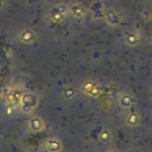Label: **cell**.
Returning a JSON list of instances; mask_svg holds the SVG:
<instances>
[{"label":"cell","instance_id":"cell-11","mask_svg":"<svg viewBox=\"0 0 152 152\" xmlns=\"http://www.w3.org/2000/svg\"><path fill=\"white\" fill-rule=\"evenodd\" d=\"M99 140L105 144H109L112 141V132L107 129H104L99 134Z\"/></svg>","mask_w":152,"mask_h":152},{"label":"cell","instance_id":"cell-12","mask_svg":"<svg viewBox=\"0 0 152 152\" xmlns=\"http://www.w3.org/2000/svg\"><path fill=\"white\" fill-rule=\"evenodd\" d=\"M29 124H30V127L33 131H39L43 127V123H42V121L39 117H33V118H31L30 120Z\"/></svg>","mask_w":152,"mask_h":152},{"label":"cell","instance_id":"cell-16","mask_svg":"<svg viewBox=\"0 0 152 152\" xmlns=\"http://www.w3.org/2000/svg\"><path fill=\"white\" fill-rule=\"evenodd\" d=\"M107 152H116V151H115V150H108Z\"/></svg>","mask_w":152,"mask_h":152},{"label":"cell","instance_id":"cell-1","mask_svg":"<svg viewBox=\"0 0 152 152\" xmlns=\"http://www.w3.org/2000/svg\"><path fill=\"white\" fill-rule=\"evenodd\" d=\"M20 103H21V109L23 113H31L38 106L39 98L33 92H26L22 95Z\"/></svg>","mask_w":152,"mask_h":152},{"label":"cell","instance_id":"cell-14","mask_svg":"<svg viewBox=\"0 0 152 152\" xmlns=\"http://www.w3.org/2000/svg\"><path fill=\"white\" fill-rule=\"evenodd\" d=\"M74 94H75V91L72 87L69 86V87H65L64 89V96L66 99H70V98L73 97Z\"/></svg>","mask_w":152,"mask_h":152},{"label":"cell","instance_id":"cell-13","mask_svg":"<svg viewBox=\"0 0 152 152\" xmlns=\"http://www.w3.org/2000/svg\"><path fill=\"white\" fill-rule=\"evenodd\" d=\"M47 148L50 151H57L61 149V145L56 140H49V141L47 144Z\"/></svg>","mask_w":152,"mask_h":152},{"label":"cell","instance_id":"cell-5","mask_svg":"<svg viewBox=\"0 0 152 152\" xmlns=\"http://www.w3.org/2000/svg\"><path fill=\"white\" fill-rule=\"evenodd\" d=\"M104 18L106 22L111 26H116L120 23V16L114 10H106Z\"/></svg>","mask_w":152,"mask_h":152},{"label":"cell","instance_id":"cell-6","mask_svg":"<svg viewBox=\"0 0 152 152\" xmlns=\"http://www.w3.org/2000/svg\"><path fill=\"white\" fill-rule=\"evenodd\" d=\"M19 39L23 44H32L36 40V34L31 30H24L20 33Z\"/></svg>","mask_w":152,"mask_h":152},{"label":"cell","instance_id":"cell-4","mask_svg":"<svg viewBox=\"0 0 152 152\" xmlns=\"http://www.w3.org/2000/svg\"><path fill=\"white\" fill-rule=\"evenodd\" d=\"M70 13L72 14V15L74 17V18H77V19H82L83 18L85 15H86V8L85 7L81 4V3H74L72 4L70 8Z\"/></svg>","mask_w":152,"mask_h":152},{"label":"cell","instance_id":"cell-2","mask_svg":"<svg viewBox=\"0 0 152 152\" xmlns=\"http://www.w3.org/2000/svg\"><path fill=\"white\" fill-rule=\"evenodd\" d=\"M68 8L64 5H59L53 7L49 12V20L54 23H62L67 14Z\"/></svg>","mask_w":152,"mask_h":152},{"label":"cell","instance_id":"cell-3","mask_svg":"<svg viewBox=\"0 0 152 152\" xmlns=\"http://www.w3.org/2000/svg\"><path fill=\"white\" fill-rule=\"evenodd\" d=\"M83 91L91 97H98L100 94V87L94 82H87L83 87Z\"/></svg>","mask_w":152,"mask_h":152},{"label":"cell","instance_id":"cell-10","mask_svg":"<svg viewBox=\"0 0 152 152\" xmlns=\"http://www.w3.org/2000/svg\"><path fill=\"white\" fill-rule=\"evenodd\" d=\"M92 14H93V16L97 19H99V18H104V15H105V9H104V7L101 3L98 2V3H95L94 5H92Z\"/></svg>","mask_w":152,"mask_h":152},{"label":"cell","instance_id":"cell-7","mask_svg":"<svg viewBox=\"0 0 152 152\" xmlns=\"http://www.w3.org/2000/svg\"><path fill=\"white\" fill-rule=\"evenodd\" d=\"M124 41L128 46L134 47V46H137L140 44V36L136 32L128 31L124 35Z\"/></svg>","mask_w":152,"mask_h":152},{"label":"cell","instance_id":"cell-8","mask_svg":"<svg viewBox=\"0 0 152 152\" xmlns=\"http://www.w3.org/2000/svg\"><path fill=\"white\" fill-rule=\"evenodd\" d=\"M119 104L120 106L123 107V108H131L133 104H134V99L130 95V94H127V93H124V94H122L120 97H119Z\"/></svg>","mask_w":152,"mask_h":152},{"label":"cell","instance_id":"cell-9","mask_svg":"<svg viewBox=\"0 0 152 152\" xmlns=\"http://www.w3.org/2000/svg\"><path fill=\"white\" fill-rule=\"evenodd\" d=\"M140 123V116L137 112H131L126 119H125V124L129 127H137Z\"/></svg>","mask_w":152,"mask_h":152},{"label":"cell","instance_id":"cell-15","mask_svg":"<svg viewBox=\"0 0 152 152\" xmlns=\"http://www.w3.org/2000/svg\"><path fill=\"white\" fill-rule=\"evenodd\" d=\"M3 5H4V0H0V8L3 7Z\"/></svg>","mask_w":152,"mask_h":152}]
</instances>
